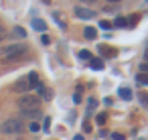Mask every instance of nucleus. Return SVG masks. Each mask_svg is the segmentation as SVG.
<instances>
[{"instance_id":"obj_21","label":"nucleus","mask_w":148,"mask_h":140,"mask_svg":"<svg viewBox=\"0 0 148 140\" xmlns=\"http://www.w3.org/2000/svg\"><path fill=\"white\" fill-rule=\"evenodd\" d=\"M79 59H83V61H89V59H91V53L83 49V51H79Z\"/></svg>"},{"instance_id":"obj_24","label":"nucleus","mask_w":148,"mask_h":140,"mask_svg":"<svg viewBox=\"0 0 148 140\" xmlns=\"http://www.w3.org/2000/svg\"><path fill=\"white\" fill-rule=\"evenodd\" d=\"M140 73H144V75H148V61H144V63H140Z\"/></svg>"},{"instance_id":"obj_30","label":"nucleus","mask_w":148,"mask_h":140,"mask_svg":"<svg viewBox=\"0 0 148 140\" xmlns=\"http://www.w3.org/2000/svg\"><path fill=\"white\" fill-rule=\"evenodd\" d=\"M83 132H91V124H89V122L83 124Z\"/></svg>"},{"instance_id":"obj_1","label":"nucleus","mask_w":148,"mask_h":140,"mask_svg":"<svg viewBox=\"0 0 148 140\" xmlns=\"http://www.w3.org/2000/svg\"><path fill=\"white\" fill-rule=\"evenodd\" d=\"M29 51V47L25 43H12V45H6L0 49V61H18L25 57V53Z\"/></svg>"},{"instance_id":"obj_3","label":"nucleus","mask_w":148,"mask_h":140,"mask_svg":"<svg viewBox=\"0 0 148 140\" xmlns=\"http://www.w3.org/2000/svg\"><path fill=\"white\" fill-rule=\"evenodd\" d=\"M18 108H21V110H39V108H41V100H39L37 95L25 93V95H21V100H18Z\"/></svg>"},{"instance_id":"obj_9","label":"nucleus","mask_w":148,"mask_h":140,"mask_svg":"<svg viewBox=\"0 0 148 140\" xmlns=\"http://www.w3.org/2000/svg\"><path fill=\"white\" fill-rule=\"evenodd\" d=\"M99 49V53H101V57H116V49H112V47H108V45H99L97 47Z\"/></svg>"},{"instance_id":"obj_17","label":"nucleus","mask_w":148,"mask_h":140,"mask_svg":"<svg viewBox=\"0 0 148 140\" xmlns=\"http://www.w3.org/2000/svg\"><path fill=\"white\" fill-rule=\"evenodd\" d=\"M95 108H97V100L95 97H89L87 100V112H93Z\"/></svg>"},{"instance_id":"obj_6","label":"nucleus","mask_w":148,"mask_h":140,"mask_svg":"<svg viewBox=\"0 0 148 140\" xmlns=\"http://www.w3.org/2000/svg\"><path fill=\"white\" fill-rule=\"evenodd\" d=\"M27 81H29V89H35L41 81H39V73H35V71H31L29 75H27Z\"/></svg>"},{"instance_id":"obj_34","label":"nucleus","mask_w":148,"mask_h":140,"mask_svg":"<svg viewBox=\"0 0 148 140\" xmlns=\"http://www.w3.org/2000/svg\"><path fill=\"white\" fill-rule=\"evenodd\" d=\"M110 2H122V0H110Z\"/></svg>"},{"instance_id":"obj_31","label":"nucleus","mask_w":148,"mask_h":140,"mask_svg":"<svg viewBox=\"0 0 148 140\" xmlns=\"http://www.w3.org/2000/svg\"><path fill=\"white\" fill-rule=\"evenodd\" d=\"M4 37H6V31H4V29H2V27H0V41H2V39H4Z\"/></svg>"},{"instance_id":"obj_15","label":"nucleus","mask_w":148,"mask_h":140,"mask_svg":"<svg viewBox=\"0 0 148 140\" xmlns=\"http://www.w3.org/2000/svg\"><path fill=\"white\" fill-rule=\"evenodd\" d=\"M136 83H140V85H148V75H144V73H136Z\"/></svg>"},{"instance_id":"obj_33","label":"nucleus","mask_w":148,"mask_h":140,"mask_svg":"<svg viewBox=\"0 0 148 140\" xmlns=\"http://www.w3.org/2000/svg\"><path fill=\"white\" fill-rule=\"evenodd\" d=\"M81 2H95V0H81Z\"/></svg>"},{"instance_id":"obj_16","label":"nucleus","mask_w":148,"mask_h":140,"mask_svg":"<svg viewBox=\"0 0 148 140\" xmlns=\"http://www.w3.org/2000/svg\"><path fill=\"white\" fill-rule=\"evenodd\" d=\"M112 27H118V29H126V19L124 16H118L114 23H112Z\"/></svg>"},{"instance_id":"obj_2","label":"nucleus","mask_w":148,"mask_h":140,"mask_svg":"<svg viewBox=\"0 0 148 140\" xmlns=\"http://www.w3.org/2000/svg\"><path fill=\"white\" fill-rule=\"evenodd\" d=\"M23 128H25V124L18 118H10V120L0 124V132H2V134H21Z\"/></svg>"},{"instance_id":"obj_18","label":"nucleus","mask_w":148,"mask_h":140,"mask_svg":"<svg viewBox=\"0 0 148 140\" xmlns=\"http://www.w3.org/2000/svg\"><path fill=\"white\" fill-rule=\"evenodd\" d=\"M53 19L59 23V27H61V29H65V27H67V25H65V21L61 19V14H59V12H53Z\"/></svg>"},{"instance_id":"obj_11","label":"nucleus","mask_w":148,"mask_h":140,"mask_svg":"<svg viewBox=\"0 0 148 140\" xmlns=\"http://www.w3.org/2000/svg\"><path fill=\"white\" fill-rule=\"evenodd\" d=\"M83 37L89 39V41H93V39L97 37V31H95L93 27H85V29H83Z\"/></svg>"},{"instance_id":"obj_20","label":"nucleus","mask_w":148,"mask_h":140,"mask_svg":"<svg viewBox=\"0 0 148 140\" xmlns=\"http://www.w3.org/2000/svg\"><path fill=\"white\" fill-rule=\"evenodd\" d=\"M14 35H16L18 39H25V37H27V31L21 29V27H16V29H14Z\"/></svg>"},{"instance_id":"obj_4","label":"nucleus","mask_w":148,"mask_h":140,"mask_svg":"<svg viewBox=\"0 0 148 140\" xmlns=\"http://www.w3.org/2000/svg\"><path fill=\"white\" fill-rule=\"evenodd\" d=\"M73 10H75V16H77V19H83V21H89V19L95 16L93 10H87V8H83V6H75Z\"/></svg>"},{"instance_id":"obj_32","label":"nucleus","mask_w":148,"mask_h":140,"mask_svg":"<svg viewBox=\"0 0 148 140\" xmlns=\"http://www.w3.org/2000/svg\"><path fill=\"white\" fill-rule=\"evenodd\" d=\"M73 140H83V136H81V134H77V136H73Z\"/></svg>"},{"instance_id":"obj_23","label":"nucleus","mask_w":148,"mask_h":140,"mask_svg":"<svg viewBox=\"0 0 148 140\" xmlns=\"http://www.w3.org/2000/svg\"><path fill=\"white\" fill-rule=\"evenodd\" d=\"M99 27H101L103 31H112V29H114V27H112V23H108V21H101V23H99Z\"/></svg>"},{"instance_id":"obj_25","label":"nucleus","mask_w":148,"mask_h":140,"mask_svg":"<svg viewBox=\"0 0 148 140\" xmlns=\"http://www.w3.org/2000/svg\"><path fill=\"white\" fill-rule=\"evenodd\" d=\"M73 102H75V104L81 102V87H77V91H75V95H73Z\"/></svg>"},{"instance_id":"obj_22","label":"nucleus","mask_w":148,"mask_h":140,"mask_svg":"<svg viewBox=\"0 0 148 140\" xmlns=\"http://www.w3.org/2000/svg\"><path fill=\"white\" fill-rule=\"evenodd\" d=\"M106 120H108V116H106V114H97V116H95V122H97L99 126H103V124H106Z\"/></svg>"},{"instance_id":"obj_28","label":"nucleus","mask_w":148,"mask_h":140,"mask_svg":"<svg viewBox=\"0 0 148 140\" xmlns=\"http://www.w3.org/2000/svg\"><path fill=\"white\" fill-rule=\"evenodd\" d=\"M41 43H43V45H49V43H51V39H49L47 35H43V37H41Z\"/></svg>"},{"instance_id":"obj_10","label":"nucleus","mask_w":148,"mask_h":140,"mask_svg":"<svg viewBox=\"0 0 148 140\" xmlns=\"http://www.w3.org/2000/svg\"><path fill=\"white\" fill-rule=\"evenodd\" d=\"M33 29H35V31L45 33V31H47V23H45V21H41V19H35V21H33Z\"/></svg>"},{"instance_id":"obj_14","label":"nucleus","mask_w":148,"mask_h":140,"mask_svg":"<svg viewBox=\"0 0 148 140\" xmlns=\"http://www.w3.org/2000/svg\"><path fill=\"white\" fill-rule=\"evenodd\" d=\"M138 21H140V19H138L136 14H132V16H128V19H126V29H134V27L138 25Z\"/></svg>"},{"instance_id":"obj_13","label":"nucleus","mask_w":148,"mask_h":140,"mask_svg":"<svg viewBox=\"0 0 148 140\" xmlns=\"http://www.w3.org/2000/svg\"><path fill=\"white\" fill-rule=\"evenodd\" d=\"M89 67L91 69H95V71H99V69H103V59H89Z\"/></svg>"},{"instance_id":"obj_5","label":"nucleus","mask_w":148,"mask_h":140,"mask_svg":"<svg viewBox=\"0 0 148 140\" xmlns=\"http://www.w3.org/2000/svg\"><path fill=\"white\" fill-rule=\"evenodd\" d=\"M21 116L29 118V120H37V118H41V108L39 110H21Z\"/></svg>"},{"instance_id":"obj_29","label":"nucleus","mask_w":148,"mask_h":140,"mask_svg":"<svg viewBox=\"0 0 148 140\" xmlns=\"http://www.w3.org/2000/svg\"><path fill=\"white\" fill-rule=\"evenodd\" d=\"M51 126V118H45V124H43V130H49Z\"/></svg>"},{"instance_id":"obj_26","label":"nucleus","mask_w":148,"mask_h":140,"mask_svg":"<svg viewBox=\"0 0 148 140\" xmlns=\"http://www.w3.org/2000/svg\"><path fill=\"white\" fill-rule=\"evenodd\" d=\"M29 130H31V132H39V130H41V126H39V122H31V126H29Z\"/></svg>"},{"instance_id":"obj_7","label":"nucleus","mask_w":148,"mask_h":140,"mask_svg":"<svg viewBox=\"0 0 148 140\" xmlns=\"http://www.w3.org/2000/svg\"><path fill=\"white\" fill-rule=\"evenodd\" d=\"M14 91H18V93L29 91V81H27V77H21V79L14 83Z\"/></svg>"},{"instance_id":"obj_27","label":"nucleus","mask_w":148,"mask_h":140,"mask_svg":"<svg viewBox=\"0 0 148 140\" xmlns=\"http://www.w3.org/2000/svg\"><path fill=\"white\" fill-rule=\"evenodd\" d=\"M112 138H114V140H126V136H124V134H120V132H114V134H112Z\"/></svg>"},{"instance_id":"obj_8","label":"nucleus","mask_w":148,"mask_h":140,"mask_svg":"<svg viewBox=\"0 0 148 140\" xmlns=\"http://www.w3.org/2000/svg\"><path fill=\"white\" fill-rule=\"evenodd\" d=\"M35 89L39 91V95H41L43 100H51V97H53V93H51V89H49V87H45L43 83H39V85H37Z\"/></svg>"},{"instance_id":"obj_12","label":"nucleus","mask_w":148,"mask_h":140,"mask_svg":"<svg viewBox=\"0 0 148 140\" xmlns=\"http://www.w3.org/2000/svg\"><path fill=\"white\" fill-rule=\"evenodd\" d=\"M118 95H120L122 100L130 102V100H132V89H128V87H120V89H118Z\"/></svg>"},{"instance_id":"obj_35","label":"nucleus","mask_w":148,"mask_h":140,"mask_svg":"<svg viewBox=\"0 0 148 140\" xmlns=\"http://www.w3.org/2000/svg\"><path fill=\"white\" fill-rule=\"evenodd\" d=\"M146 59H148V51H146Z\"/></svg>"},{"instance_id":"obj_19","label":"nucleus","mask_w":148,"mask_h":140,"mask_svg":"<svg viewBox=\"0 0 148 140\" xmlns=\"http://www.w3.org/2000/svg\"><path fill=\"white\" fill-rule=\"evenodd\" d=\"M138 100H140V104H142V106H148V93L140 91V93H138Z\"/></svg>"}]
</instances>
